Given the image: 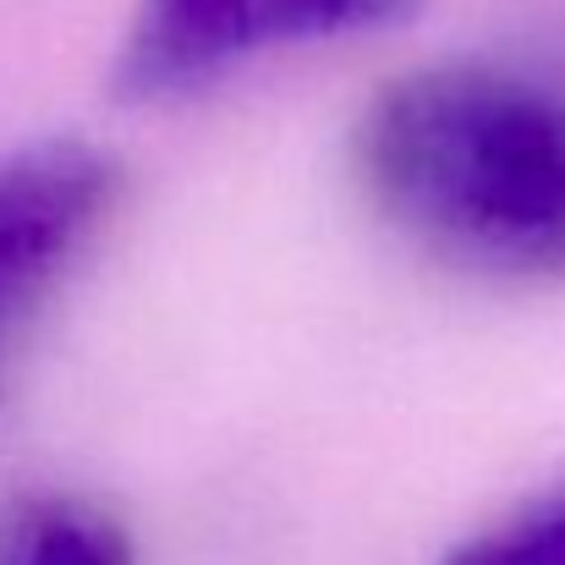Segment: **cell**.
Here are the masks:
<instances>
[{"label":"cell","mask_w":565,"mask_h":565,"mask_svg":"<svg viewBox=\"0 0 565 565\" xmlns=\"http://www.w3.org/2000/svg\"><path fill=\"white\" fill-rule=\"evenodd\" d=\"M374 209L456 269L565 280V94L483 61L379 88L358 127Z\"/></svg>","instance_id":"1"},{"label":"cell","mask_w":565,"mask_h":565,"mask_svg":"<svg viewBox=\"0 0 565 565\" xmlns=\"http://www.w3.org/2000/svg\"><path fill=\"white\" fill-rule=\"evenodd\" d=\"M417 0H138L116 55V88L132 105H177L231 72L330 39L379 33Z\"/></svg>","instance_id":"2"},{"label":"cell","mask_w":565,"mask_h":565,"mask_svg":"<svg viewBox=\"0 0 565 565\" xmlns=\"http://www.w3.org/2000/svg\"><path fill=\"white\" fill-rule=\"evenodd\" d=\"M121 171L83 138H44L0 154V401L55 291L105 236Z\"/></svg>","instance_id":"3"},{"label":"cell","mask_w":565,"mask_h":565,"mask_svg":"<svg viewBox=\"0 0 565 565\" xmlns=\"http://www.w3.org/2000/svg\"><path fill=\"white\" fill-rule=\"evenodd\" d=\"M0 565H132V539L77 494H22L0 511Z\"/></svg>","instance_id":"4"},{"label":"cell","mask_w":565,"mask_h":565,"mask_svg":"<svg viewBox=\"0 0 565 565\" xmlns=\"http://www.w3.org/2000/svg\"><path fill=\"white\" fill-rule=\"evenodd\" d=\"M445 565H565V483L467 539Z\"/></svg>","instance_id":"5"}]
</instances>
